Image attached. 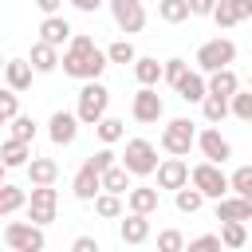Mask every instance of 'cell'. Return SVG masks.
Masks as SVG:
<instances>
[{"instance_id":"1","label":"cell","mask_w":252,"mask_h":252,"mask_svg":"<svg viewBox=\"0 0 252 252\" xmlns=\"http://www.w3.org/2000/svg\"><path fill=\"white\" fill-rule=\"evenodd\" d=\"M106 63H110L106 51H98L91 35H75L67 43V51H63V71L71 79H83V83H98V75L106 71Z\"/></svg>"},{"instance_id":"2","label":"cell","mask_w":252,"mask_h":252,"mask_svg":"<svg viewBox=\"0 0 252 252\" xmlns=\"http://www.w3.org/2000/svg\"><path fill=\"white\" fill-rule=\"evenodd\" d=\"M189 185L205 197V201H224L232 189H228V173L220 169V165H213V161H201V165H193L189 169Z\"/></svg>"},{"instance_id":"3","label":"cell","mask_w":252,"mask_h":252,"mask_svg":"<svg viewBox=\"0 0 252 252\" xmlns=\"http://www.w3.org/2000/svg\"><path fill=\"white\" fill-rule=\"evenodd\" d=\"M236 59V43L232 39H224V35H217V39H205L201 47H197V71L201 75H217V71H224L228 63Z\"/></svg>"},{"instance_id":"4","label":"cell","mask_w":252,"mask_h":252,"mask_svg":"<svg viewBox=\"0 0 252 252\" xmlns=\"http://www.w3.org/2000/svg\"><path fill=\"white\" fill-rule=\"evenodd\" d=\"M106 106H110V91H106L102 83H83L75 118H79L83 126H98V122L106 118Z\"/></svg>"},{"instance_id":"5","label":"cell","mask_w":252,"mask_h":252,"mask_svg":"<svg viewBox=\"0 0 252 252\" xmlns=\"http://www.w3.org/2000/svg\"><path fill=\"white\" fill-rule=\"evenodd\" d=\"M130 177H150V173H158V150H154V142H146V138H130L126 142V154H122V161H118Z\"/></svg>"},{"instance_id":"6","label":"cell","mask_w":252,"mask_h":252,"mask_svg":"<svg viewBox=\"0 0 252 252\" xmlns=\"http://www.w3.org/2000/svg\"><path fill=\"white\" fill-rule=\"evenodd\" d=\"M193 146H197V126L189 118H169L165 130H161V150L169 158H185Z\"/></svg>"},{"instance_id":"7","label":"cell","mask_w":252,"mask_h":252,"mask_svg":"<svg viewBox=\"0 0 252 252\" xmlns=\"http://www.w3.org/2000/svg\"><path fill=\"white\" fill-rule=\"evenodd\" d=\"M4 240H8L12 252H47V236H43V228L32 224V220H12V224L4 228Z\"/></svg>"},{"instance_id":"8","label":"cell","mask_w":252,"mask_h":252,"mask_svg":"<svg viewBox=\"0 0 252 252\" xmlns=\"http://www.w3.org/2000/svg\"><path fill=\"white\" fill-rule=\"evenodd\" d=\"M55 205H59V193L51 189V185H35L32 189V197H28V220L32 224H51L55 220Z\"/></svg>"},{"instance_id":"9","label":"cell","mask_w":252,"mask_h":252,"mask_svg":"<svg viewBox=\"0 0 252 252\" xmlns=\"http://www.w3.org/2000/svg\"><path fill=\"white\" fill-rule=\"evenodd\" d=\"M110 16H114V24H118L126 35H134V32L146 28V8H142V0H110Z\"/></svg>"},{"instance_id":"10","label":"cell","mask_w":252,"mask_h":252,"mask_svg":"<svg viewBox=\"0 0 252 252\" xmlns=\"http://www.w3.org/2000/svg\"><path fill=\"white\" fill-rule=\"evenodd\" d=\"M130 114H134L138 122H158V118L165 114V102H161V94H158L154 87H142V91L134 94V106H130Z\"/></svg>"},{"instance_id":"11","label":"cell","mask_w":252,"mask_h":252,"mask_svg":"<svg viewBox=\"0 0 252 252\" xmlns=\"http://www.w3.org/2000/svg\"><path fill=\"white\" fill-rule=\"evenodd\" d=\"M47 138H51L55 146H71V142L79 138V118H75L71 110H55V114L47 118Z\"/></svg>"},{"instance_id":"12","label":"cell","mask_w":252,"mask_h":252,"mask_svg":"<svg viewBox=\"0 0 252 252\" xmlns=\"http://www.w3.org/2000/svg\"><path fill=\"white\" fill-rule=\"evenodd\" d=\"M197 146H201V154L213 161V165H224L228 158H232V146H228V138H220V130H201L197 134Z\"/></svg>"},{"instance_id":"13","label":"cell","mask_w":252,"mask_h":252,"mask_svg":"<svg viewBox=\"0 0 252 252\" xmlns=\"http://www.w3.org/2000/svg\"><path fill=\"white\" fill-rule=\"evenodd\" d=\"M71 39H75V28H71L63 16H43V24H39V43L63 47V43H71Z\"/></svg>"},{"instance_id":"14","label":"cell","mask_w":252,"mask_h":252,"mask_svg":"<svg viewBox=\"0 0 252 252\" xmlns=\"http://www.w3.org/2000/svg\"><path fill=\"white\" fill-rule=\"evenodd\" d=\"M189 185V165L181 161V158H165L161 165H158V189H185Z\"/></svg>"},{"instance_id":"15","label":"cell","mask_w":252,"mask_h":252,"mask_svg":"<svg viewBox=\"0 0 252 252\" xmlns=\"http://www.w3.org/2000/svg\"><path fill=\"white\" fill-rule=\"evenodd\" d=\"M173 91H177V98H185V102H205V98H209V79H205L201 71H185V75L173 83Z\"/></svg>"},{"instance_id":"16","label":"cell","mask_w":252,"mask_h":252,"mask_svg":"<svg viewBox=\"0 0 252 252\" xmlns=\"http://www.w3.org/2000/svg\"><path fill=\"white\" fill-rule=\"evenodd\" d=\"M71 189H75V197L79 201H94L98 193H102V173L94 169V165H79V173H75V181H71Z\"/></svg>"},{"instance_id":"17","label":"cell","mask_w":252,"mask_h":252,"mask_svg":"<svg viewBox=\"0 0 252 252\" xmlns=\"http://www.w3.org/2000/svg\"><path fill=\"white\" fill-rule=\"evenodd\" d=\"M217 220H220V224H224V220H236V224L252 220V201H244V197L228 193L224 201H217Z\"/></svg>"},{"instance_id":"18","label":"cell","mask_w":252,"mask_h":252,"mask_svg":"<svg viewBox=\"0 0 252 252\" xmlns=\"http://www.w3.org/2000/svg\"><path fill=\"white\" fill-rule=\"evenodd\" d=\"M55 177H59V161H55V158H32V161H28V181H32V189H35V185H55Z\"/></svg>"},{"instance_id":"19","label":"cell","mask_w":252,"mask_h":252,"mask_svg":"<svg viewBox=\"0 0 252 252\" xmlns=\"http://www.w3.org/2000/svg\"><path fill=\"white\" fill-rule=\"evenodd\" d=\"M118 236H122V244H142V240L150 236V217H142V213H130V217H122V224H118Z\"/></svg>"},{"instance_id":"20","label":"cell","mask_w":252,"mask_h":252,"mask_svg":"<svg viewBox=\"0 0 252 252\" xmlns=\"http://www.w3.org/2000/svg\"><path fill=\"white\" fill-rule=\"evenodd\" d=\"M32 71L35 75H51L59 67V47H47V43H32V55H28Z\"/></svg>"},{"instance_id":"21","label":"cell","mask_w":252,"mask_h":252,"mask_svg":"<svg viewBox=\"0 0 252 252\" xmlns=\"http://www.w3.org/2000/svg\"><path fill=\"white\" fill-rule=\"evenodd\" d=\"M32 75H35V71H32L28 59H8V67H4V79H8V87H12L16 94L32 87Z\"/></svg>"},{"instance_id":"22","label":"cell","mask_w":252,"mask_h":252,"mask_svg":"<svg viewBox=\"0 0 252 252\" xmlns=\"http://www.w3.org/2000/svg\"><path fill=\"white\" fill-rule=\"evenodd\" d=\"M126 205H130V213L150 217V213L158 209V189H150V185H134V189L126 193Z\"/></svg>"},{"instance_id":"23","label":"cell","mask_w":252,"mask_h":252,"mask_svg":"<svg viewBox=\"0 0 252 252\" xmlns=\"http://www.w3.org/2000/svg\"><path fill=\"white\" fill-rule=\"evenodd\" d=\"M236 91H240V79H236V71H232V67H224V71L209 75V94H217V98H232Z\"/></svg>"},{"instance_id":"24","label":"cell","mask_w":252,"mask_h":252,"mask_svg":"<svg viewBox=\"0 0 252 252\" xmlns=\"http://www.w3.org/2000/svg\"><path fill=\"white\" fill-rule=\"evenodd\" d=\"M0 161H4L8 169H16V165H28V161H32V146H28V142H16V138H8V142L0 146Z\"/></svg>"},{"instance_id":"25","label":"cell","mask_w":252,"mask_h":252,"mask_svg":"<svg viewBox=\"0 0 252 252\" xmlns=\"http://www.w3.org/2000/svg\"><path fill=\"white\" fill-rule=\"evenodd\" d=\"M134 79H138L142 87H154V83L161 79V63H158L154 55H138V59H134Z\"/></svg>"},{"instance_id":"26","label":"cell","mask_w":252,"mask_h":252,"mask_svg":"<svg viewBox=\"0 0 252 252\" xmlns=\"http://www.w3.org/2000/svg\"><path fill=\"white\" fill-rule=\"evenodd\" d=\"M134 185H130V173L122 169V165H114V169H106L102 173V193H114V197H122V193H130Z\"/></svg>"},{"instance_id":"27","label":"cell","mask_w":252,"mask_h":252,"mask_svg":"<svg viewBox=\"0 0 252 252\" xmlns=\"http://www.w3.org/2000/svg\"><path fill=\"white\" fill-rule=\"evenodd\" d=\"M94 134H98V142H102V146H114V142H122V134H126V122L106 114V118L94 126Z\"/></svg>"},{"instance_id":"28","label":"cell","mask_w":252,"mask_h":252,"mask_svg":"<svg viewBox=\"0 0 252 252\" xmlns=\"http://www.w3.org/2000/svg\"><path fill=\"white\" fill-rule=\"evenodd\" d=\"M158 16L165 24H185L189 20V0H158Z\"/></svg>"},{"instance_id":"29","label":"cell","mask_w":252,"mask_h":252,"mask_svg":"<svg viewBox=\"0 0 252 252\" xmlns=\"http://www.w3.org/2000/svg\"><path fill=\"white\" fill-rule=\"evenodd\" d=\"M24 205H28V193L4 181V185H0V217H8V213H16V209H24Z\"/></svg>"},{"instance_id":"30","label":"cell","mask_w":252,"mask_h":252,"mask_svg":"<svg viewBox=\"0 0 252 252\" xmlns=\"http://www.w3.org/2000/svg\"><path fill=\"white\" fill-rule=\"evenodd\" d=\"M201 114H205V122H213V126H217V122H224L232 110H228V98H217V94H209V98L201 102Z\"/></svg>"},{"instance_id":"31","label":"cell","mask_w":252,"mask_h":252,"mask_svg":"<svg viewBox=\"0 0 252 252\" xmlns=\"http://www.w3.org/2000/svg\"><path fill=\"white\" fill-rule=\"evenodd\" d=\"M228 189H232L236 197L252 201V165H240V169H232V177H228Z\"/></svg>"},{"instance_id":"32","label":"cell","mask_w":252,"mask_h":252,"mask_svg":"<svg viewBox=\"0 0 252 252\" xmlns=\"http://www.w3.org/2000/svg\"><path fill=\"white\" fill-rule=\"evenodd\" d=\"M106 59L126 67V63H134V59H138V51H134V43H130V39H114V43L106 47Z\"/></svg>"},{"instance_id":"33","label":"cell","mask_w":252,"mask_h":252,"mask_svg":"<svg viewBox=\"0 0 252 252\" xmlns=\"http://www.w3.org/2000/svg\"><path fill=\"white\" fill-rule=\"evenodd\" d=\"M94 213L106 217V220L122 217V197H114V193H98V197H94Z\"/></svg>"},{"instance_id":"34","label":"cell","mask_w":252,"mask_h":252,"mask_svg":"<svg viewBox=\"0 0 252 252\" xmlns=\"http://www.w3.org/2000/svg\"><path fill=\"white\" fill-rule=\"evenodd\" d=\"M244 240H248L244 224H236V220H224V224H220V244H224V248H244Z\"/></svg>"},{"instance_id":"35","label":"cell","mask_w":252,"mask_h":252,"mask_svg":"<svg viewBox=\"0 0 252 252\" xmlns=\"http://www.w3.org/2000/svg\"><path fill=\"white\" fill-rule=\"evenodd\" d=\"M173 201H177V213H197V209L205 205V197H201L197 189H189V185H185V189H177V193H173Z\"/></svg>"},{"instance_id":"36","label":"cell","mask_w":252,"mask_h":252,"mask_svg":"<svg viewBox=\"0 0 252 252\" xmlns=\"http://www.w3.org/2000/svg\"><path fill=\"white\" fill-rule=\"evenodd\" d=\"M158 252H185L181 228H161V232H158Z\"/></svg>"},{"instance_id":"37","label":"cell","mask_w":252,"mask_h":252,"mask_svg":"<svg viewBox=\"0 0 252 252\" xmlns=\"http://www.w3.org/2000/svg\"><path fill=\"white\" fill-rule=\"evenodd\" d=\"M228 110L240 118V122H252V91H236L228 98Z\"/></svg>"},{"instance_id":"38","label":"cell","mask_w":252,"mask_h":252,"mask_svg":"<svg viewBox=\"0 0 252 252\" xmlns=\"http://www.w3.org/2000/svg\"><path fill=\"white\" fill-rule=\"evenodd\" d=\"M12 138L32 146V138H35V118H28V114H16V118H12Z\"/></svg>"},{"instance_id":"39","label":"cell","mask_w":252,"mask_h":252,"mask_svg":"<svg viewBox=\"0 0 252 252\" xmlns=\"http://www.w3.org/2000/svg\"><path fill=\"white\" fill-rule=\"evenodd\" d=\"M16 114H20V94H16L12 87H0V118L12 122Z\"/></svg>"},{"instance_id":"40","label":"cell","mask_w":252,"mask_h":252,"mask_svg":"<svg viewBox=\"0 0 252 252\" xmlns=\"http://www.w3.org/2000/svg\"><path fill=\"white\" fill-rule=\"evenodd\" d=\"M224 244H220V236H213V232H205V236H193L189 244H185V252H220Z\"/></svg>"},{"instance_id":"41","label":"cell","mask_w":252,"mask_h":252,"mask_svg":"<svg viewBox=\"0 0 252 252\" xmlns=\"http://www.w3.org/2000/svg\"><path fill=\"white\" fill-rule=\"evenodd\" d=\"M87 165H94L98 173H106V169H114L118 161H114V150H110V146H102V150H94V154L87 158Z\"/></svg>"},{"instance_id":"42","label":"cell","mask_w":252,"mask_h":252,"mask_svg":"<svg viewBox=\"0 0 252 252\" xmlns=\"http://www.w3.org/2000/svg\"><path fill=\"white\" fill-rule=\"evenodd\" d=\"M185 71H189V63H185V59H177V55L161 63V79H165V83H177V79H181Z\"/></svg>"},{"instance_id":"43","label":"cell","mask_w":252,"mask_h":252,"mask_svg":"<svg viewBox=\"0 0 252 252\" xmlns=\"http://www.w3.org/2000/svg\"><path fill=\"white\" fill-rule=\"evenodd\" d=\"M71 252H102V248H98L94 236H75V240H71Z\"/></svg>"},{"instance_id":"44","label":"cell","mask_w":252,"mask_h":252,"mask_svg":"<svg viewBox=\"0 0 252 252\" xmlns=\"http://www.w3.org/2000/svg\"><path fill=\"white\" fill-rule=\"evenodd\" d=\"M228 8H232V16H236V24L252 16V0H228Z\"/></svg>"},{"instance_id":"45","label":"cell","mask_w":252,"mask_h":252,"mask_svg":"<svg viewBox=\"0 0 252 252\" xmlns=\"http://www.w3.org/2000/svg\"><path fill=\"white\" fill-rule=\"evenodd\" d=\"M217 0H189V16H213Z\"/></svg>"},{"instance_id":"46","label":"cell","mask_w":252,"mask_h":252,"mask_svg":"<svg viewBox=\"0 0 252 252\" xmlns=\"http://www.w3.org/2000/svg\"><path fill=\"white\" fill-rule=\"evenodd\" d=\"M35 8H39L43 16H59V8H63V0H35Z\"/></svg>"},{"instance_id":"47","label":"cell","mask_w":252,"mask_h":252,"mask_svg":"<svg viewBox=\"0 0 252 252\" xmlns=\"http://www.w3.org/2000/svg\"><path fill=\"white\" fill-rule=\"evenodd\" d=\"M71 8H79V12H98V4L102 0H67Z\"/></svg>"},{"instance_id":"48","label":"cell","mask_w":252,"mask_h":252,"mask_svg":"<svg viewBox=\"0 0 252 252\" xmlns=\"http://www.w3.org/2000/svg\"><path fill=\"white\" fill-rule=\"evenodd\" d=\"M4 173H8V165H4V161H0V185H4Z\"/></svg>"},{"instance_id":"49","label":"cell","mask_w":252,"mask_h":252,"mask_svg":"<svg viewBox=\"0 0 252 252\" xmlns=\"http://www.w3.org/2000/svg\"><path fill=\"white\" fill-rule=\"evenodd\" d=\"M4 67H8V59H0V71H4Z\"/></svg>"},{"instance_id":"50","label":"cell","mask_w":252,"mask_h":252,"mask_svg":"<svg viewBox=\"0 0 252 252\" xmlns=\"http://www.w3.org/2000/svg\"><path fill=\"white\" fill-rule=\"evenodd\" d=\"M248 91H252V75H248Z\"/></svg>"},{"instance_id":"51","label":"cell","mask_w":252,"mask_h":252,"mask_svg":"<svg viewBox=\"0 0 252 252\" xmlns=\"http://www.w3.org/2000/svg\"><path fill=\"white\" fill-rule=\"evenodd\" d=\"M0 126H4V118H0Z\"/></svg>"}]
</instances>
